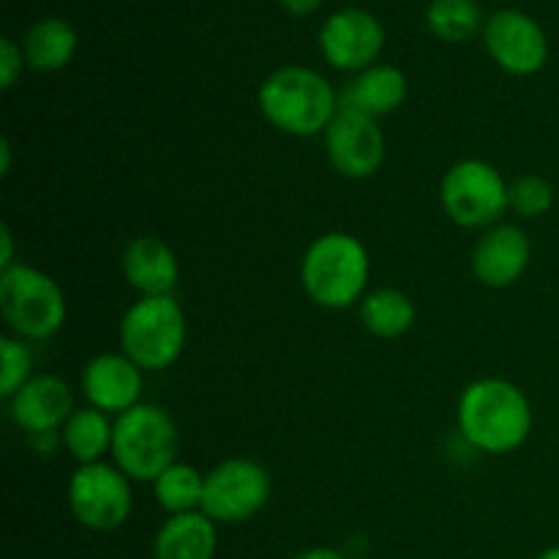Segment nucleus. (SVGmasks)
Masks as SVG:
<instances>
[{"label":"nucleus","instance_id":"obj_1","mask_svg":"<svg viewBox=\"0 0 559 559\" xmlns=\"http://www.w3.org/2000/svg\"><path fill=\"white\" fill-rule=\"evenodd\" d=\"M456 424L469 448L486 456H508L533 435V402L516 382L480 377L459 396Z\"/></svg>","mask_w":559,"mask_h":559},{"label":"nucleus","instance_id":"obj_2","mask_svg":"<svg viewBox=\"0 0 559 559\" xmlns=\"http://www.w3.org/2000/svg\"><path fill=\"white\" fill-rule=\"evenodd\" d=\"M371 257L353 233H322L306 246L300 260V287L325 311H347L369 293Z\"/></svg>","mask_w":559,"mask_h":559},{"label":"nucleus","instance_id":"obj_3","mask_svg":"<svg viewBox=\"0 0 559 559\" xmlns=\"http://www.w3.org/2000/svg\"><path fill=\"white\" fill-rule=\"evenodd\" d=\"M257 107L276 131L289 136H322L338 115V91L320 71L282 66L262 80Z\"/></svg>","mask_w":559,"mask_h":559},{"label":"nucleus","instance_id":"obj_4","mask_svg":"<svg viewBox=\"0 0 559 559\" xmlns=\"http://www.w3.org/2000/svg\"><path fill=\"white\" fill-rule=\"evenodd\" d=\"M0 317L11 336L41 344L63 331L69 300L47 271L16 262L9 271H0Z\"/></svg>","mask_w":559,"mask_h":559},{"label":"nucleus","instance_id":"obj_5","mask_svg":"<svg viewBox=\"0 0 559 559\" xmlns=\"http://www.w3.org/2000/svg\"><path fill=\"white\" fill-rule=\"evenodd\" d=\"M186 342L189 320L175 295L136 298L120 317V353L129 355L145 374L173 369L183 355Z\"/></svg>","mask_w":559,"mask_h":559},{"label":"nucleus","instance_id":"obj_6","mask_svg":"<svg viewBox=\"0 0 559 559\" xmlns=\"http://www.w3.org/2000/svg\"><path fill=\"white\" fill-rule=\"evenodd\" d=\"M178 426L158 404H136L115 418L112 464L134 484H153L169 464L178 462Z\"/></svg>","mask_w":559,"mask_h":559},{"label":"nucleus","instance_id":"obj_7","mask_svg":"<svg viewBox=\"0 0 559 559\" xmlns=\"http://www.w3.org/2000/svg\"><path fill=\"white\" fill-rule=\"evenodd\" d=\"M440 205L456 227L484 233L511 211V183L491 162L462 158L442 175Z\"/></svg>","mask_w":559,"mask_h":559},{"label":"nucleus","instance_id":"obj_8","mask_svg":"<svg viewBox=\"0 0 559 559\" xmlns=\"http://www.w3.org/2000/svg\"><path fill=\"white\" fill-rule=\"evenodd\" d=\"M134 480L112 462L80 464L66 484V506L80 527L115 533L134 511Z\"/></svg>","mask_w":559,"mask_h":559},{"label":"nucleus","instance_id":"obj_9","mask_svg":"<svg viewBox=\"0 0 559 559\" xmlns=\"http://www.w3.org/2000/svg\"><path fill=\"white\" fill-rule=\"evenodd\" d=\"M271 491V473L260 462L229 456L205 473L200 511L216 524H243L262 513Z\"/></svg>","mask_w":559,"mask_h":559},{"label":"nucleus","instance_id":"obj_10","mask_svg":"<svg viewBox=\"0 0 559 559\" xmlns=\"http://www.w3.org/2000/svg\"><path fill=\"white\" fill-rule=\"evenodd\" d=\"M325 140L328 164L347 180H369L385 164V134L380 120L366 118L353 109L338 107V115L328 131Z\"/></svg>","mask_w":559,"mask_h":559},{"label":"nucleus","instance_id":"obj_11","mask_svg":"<svg viewBox=\"0 0 559 559\" xmlns=\"http://www.w3.org/2000/svg\"><path fill=\"white\" fill-rule=\"evenodd\" d=\"M317 41L328 66L358 74L374 66L382 55L385 27L366 9H338L322 22Z\"/></svg>","mask_w":559,"mask_h":559},{"label":"nucleus","instance_id":"obj_12","mask_svg":"<svg viewBox=\"0 0 559 559\" xmlns=\"http://www.w3.org/2000/svg\"><path fill=\"white\" fill-rule=\"evenodd\" d=\"M484 41L491 60L513 76H533L549 60L546 31L530 14L516 9H502L484 25Z\"/></svg>","mask_w":559,"mask_h":559},{"label":"nucleus","instance_id":"obj_13","mask_svg":"<svg viewBox=\"0 0 559 559\" xmlns=\"http://www.w3.org/2000/svg\"><path fill=\"white\" fill-rule=\"evenodd\" d=\"M80 393L87 407H96L118 418L142 404L145 371L120 349L118 353H98L82 366Z\"/></svg>","mask_w":559,"mask_h":559},{"label":"nucleus","instance_id":"obj_14","mask_svg":"<svg viewBox=\"0 0 559 559\" xmlns=\"http://www.w3.org/2000/svg\"><path fill=\"white\" fill-rule=\"evenodd\" d=\"M533 260L530 235L519 224L500 222L484 229L469 251V271L475 282L489 289H508L527 273Z\"/></svg>","mask_w":559,"mask_h":559},{"label":"nucleus","instance_id":"obj_15","mask_svg":"<svg viewBox=\"0 0 559 559\" xmlns=\"http://www.w3.org/2000/svg\"><path fill=\"white\" fill-rule=\"evenodd\" d=\"M5 404L11 424L27 437L58 435L76 409L74 388L58 374H33Z\"/></svg>","mask_w":559,"mask_h":559},{"label":"nucleus","instance_id":"obj_16","mask_svg":"<svg viewBox=\"0 0 559 559\" xmlns=\"http://www.w3.org/2000/svg\"><path fill=\"white\" fill-rule=\"evenodd\" d=\"M120 271L136 298L175 295L180 282V260L167 240L156 235H136L123 246Z\"/></svg>","mask_w":559,"mask_h":559},{"label":"nucleus","instance_id":"obj_17","mask_svg":"<svg viewBox=\"0 0 559 559\" xmlns=\"http://www.w3.org/2000/svg\"><path fill=\"white\" fill-rule=\"evenodd\" d=\"M407 93L409 82L402 69L388 63H374L369 69L358 71L338 91V107L380 120L399 112L404 107V102H407Z\"/></svg>","mask_w":559,"mask_h":559},{"label":"nucleus","instance_id":"obj_18","mask_svg":"<svg viewBox=\"0 0 559 559\" xmlns=\"http://www.w3.org/2000/svg\"><path fill=\"white\" fill-rule=\"evenodd\" d=\"M218 551V524L202 511L167 516L153 535V559H213Z\"/></svg>","mask_w":559,"mask_h":559},{"label":"nucleus","instance_id":"obj_19","mask_svg":"<svg viewBox=\"0 0 559 559\" xmlns=\"http://www.w3.org/2000/svg\"><path fill=\"white\" fill-rule=\"evenodd\" d=\"M358 317L366 333L382 342H393L413 331L418 322V309L404 289L377 287L369 289L358 304Z\"/></svg>","mask_w":559,"mask_h":559},{"label":"nucleus","instance_id":"obj_20","mask_svg":"<svg viewBox=\"0 0 559 559\" xmlns=\"http://www.w3.org/2000/svg\"><path fill=\"white\" fill-rule=\"evenodd\" d=\"M112 415L82 404V407H76L74 415L66 420L63 429H60V445H63V451L69 453L76 462V467H80V464L107 462V456L112 453Z\"/></svg>","mask_w":559,"mask_h":559},{"label":"nucleus","instance_id":"obj_21","mask_svg":"<svg viewBox=\"0 0 559 559\" xmlns=\"http://www.w3.org/2000/svg\"><path fill=\"white\" fill-rule=\"evenodd\" d=\"M22 52H25L27 69L38 71V74H55L74 58L76 31L66 20L44 16L25 33Z\"/></svg>","mask_w":559,"mask_h":559},{"label":"nucleus","instance_id":"obj_22","mask_svg":"<svg viewBox=\"0 0 559 559\" xmlns=\"http://www.w3.org/2000/svg\"><path fill=\"white\" fill-rule=\"evenodd\" d=\"M153 497L167 516L191 513L202 508V491H205V473L189 462H175L153 480Z\"/></svg>","mask_w":559,"mask_h":559},{"label":"nucleus","instance_id":"obj_23","mask_svg":"<svg viewBox=\"0 0 559 559\" xmlns=\"http://www.w3.org/2000/svg\"><path fill=\"white\" fill-rule=\"evenodd\" d=\"M426 25L448 44H464L480 33V5L475 0H431Z\"/></svg>","mask_w":559,"mask_h":559},{"label":"nucleus","instance_id":"obj_24","mask_svg":"<svg viewBox=\"0 0 559 559\" xmlns=\"http://www.w3.org/2000/svg\"><path fill=\"white\" fill-rule=\"evenodd\" d=\"M33 377L31 344L3 333L0 336V396L9 402L22 385Z\"/></svg>","mask_w":559,"mask_h":559},{"label":"nucleus","instance_id":"obj_25","mask_svg":"<svg viewBox=\"0 0 559 559\" xmlns=\"http://www.w3.org/2000/svg\"><path fill=\"white\" fill-rule=\"evenodd\" d=\"M555 207V186L544 175H519L511 180V213L524 222L546 216Z\"/></svg>","mask_w":559,"mask_h":559},{"label":"nucleus","instance_id":"obj_26","mask_svg":"<svg viewBox=\"0 0 559 559\" xmlns=\"http://www.w3.org/2000/svg\"><path fill=\"white\" fill-rule=\"evenodd\" d=\"M22 66H27L22 47H16L14 38H0V87L3 91H11L16 85V80L22 74Z\"/></svg>","mask_w":559,"mask_h":559},{"label":"nucleus","instance_id":"obj_27","mask_svg":"<svg viewBox=\"0 0 559 559\" xmlns=\"http://www.w3.org/2000/svg\"><path fill=\"white\" fill-rule=\"evenodd\" d=\"M16 251H14V235H11L9 224L0 227V271H9L11 265H16Z\"/></svg>","mask_w":559,"mask_h":559},{"label":"nucleus","instance_id":"obj_28","mask_svg":"<svg viewBox=\"0 0 559 559\" xmlns=\"http://www.w3.org/2000/svg\"><path fill=\"white\" fill-rule=\"evenodd\" d=\"M289 559H349L344 551L333 549V546H309V549L298 551V555H293Z\"/></svg>","mask_w":559,"mask_h":559},{"label":"nucleus","instance_id":"obj_29","mask_svg":"<svg viewBox=\"0 0 559 559\" xmlns=\"http://www.w3.org/2000/svg\"><path fill=\"white\" fill-rule=\"evenodd\" d=\"M278 3H282V9H287L289 14L304 16V14H314V11L322 5V0H278Z\"/></svg>","mask_w":559,"mask_h":559},{"label":"nucleus","instance_id":"obj_30","mask_svg":"<svg viewBox=\"0 0 559 559\" xmlns=\"http://www.w3.org/2000/svg\"><path fill=\"white\" fill-rule=\"evenodd\" d=\"M11 173V142L9 140H0V175H9Z\"/></svg>","mask_w":559,"mask_h":559},{"label":"nucleus","instance_id":"obj_31","mask_svg":"<svg viewBox=\"0 0 559 559\" xmlns=\"http://www.w3.org/2000/svg\"><path fill=\"white\" fill-rule=\"evenodd\" d=\"M535 559H559V546H549V549L540 551V555Z\"/></svg>","mask_w":559,"mask_h":559}]
</instances>
